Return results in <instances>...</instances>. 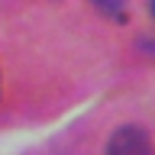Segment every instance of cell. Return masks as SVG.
I'll use <instances>...</instances> for the list:
<instances>
[{
    "label": "cell",
    "mask_w": 155,
    "mask_h": 155,
    "mask_svg": "<svg viewBox=\"0 0 155 155\" xmlns=\"http://www.w3.org/2000/svg\"><path fill=\"white\" fill-rule=\"evenodd\" d=\"M107 155H152V142L139 126H120L107 142Z\"/></svg>",
    "instance_id": "1"
},
{
    "label": "cell",
    "mask_w": 155,
    "mask_h": 155,
    "mask_svg": "<svg viewBox=\"0 0 155 155\" xmlns=\"http://www.w3.org/2000/svg\"><path fill=\"white\" fill-rule=\"evenodd\" d=\"M149 7H152V16H155V0H152V3H149Z\"/></svg>",
    "instance_id": "2"
}]
</instances>
